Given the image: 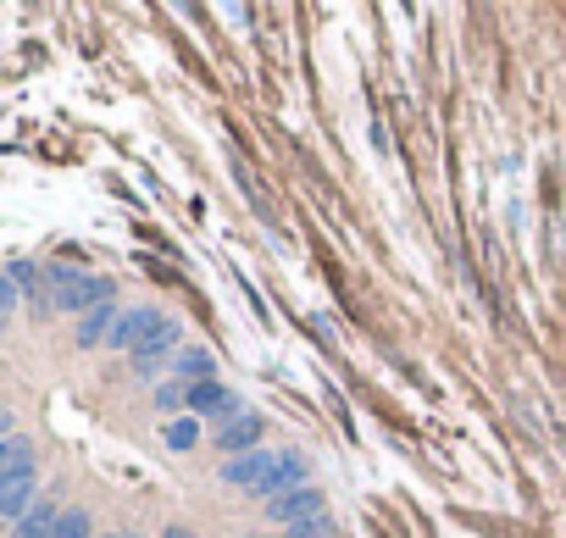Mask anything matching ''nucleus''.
<instances>
[{
	"label": "nucleus",
	"mask_w": 566,
	"mask_h": 538,
	"mask_svg": "<svg viewBox=\"0 0 566 538\" xmlns=\"http://www.w3.org/2000/svg\"><path fill=\"white\" fill-rule=\"evenodd\" d=\"M45 278H50V311H67V317H84L112 300V284L95 273H78V266H50Z\"/></svg>",
	"instance_id": "1"
},
{
	"label": "nucleus",
	"mask_w": 566,
	"mask_h": 538,
	"mask_svg": "<svg viewBox=\"0 0 566 538\" xmlns=\"http://www.w3.org/2000/svg\"><path fill=\"white\" fill-rule=\"evenodd\" d=\"M239 411H251L245 400H239L222 378H206V384H189V416H200V422H233Z\"/></svg>",
	"instance_id": "2"
},
{
	"label": "nucleus",
	"mask_w": 566,
	"mask_h": 538,
	"mask_svg": "<svg viewBox=\"0 0 566 538\" xmlns=\"http://www.w3.org/2000/svg\"><path fill=\"white\" fill-rule=\"evenodd\" d=\"M168 322L155 306H128L123 317H117V328H112V339H106V350H123V355H139L150 339H155V328Z\"/></svg>",
	"instance_id": "3"
},
{
	"label": "nucleus",
	"mask_w": 566,
	"mask_h": 538,
	"mask_svg": "<svg viewBox=\"0 0 566 538\" xmlns=\"http://www.w3.org/2000/svg\"><path fill=\"white\" fill-rule=\"evenodd\" d=\"M262 433H267L262 411H239L233 422H222V427H217V456H222V461H233V456L262 450Z\"/></svg>",
	"instance_id": "4"
},
{
	"label": "nucleus",
	"mask_w": 566,
	"mask_h": 538,
	"mask_svg": "<svg viewBox=\"0 0 566 538\" xmlns=\"http://www.w3.org/2000/svg\"><path fill=\"white\" fill-rule=\"evenodd\" d=\"M39 505V478L34 472H0V522H23Z\"/></svg>",
	"instance_id": "5"
},
{
	"label": "nucleus",
	"mask_w": 566,
	"mask_h": 538,
	"mask_svg": "<svg viewBox=\"0 0 566 538\" xmlns=\"http://www.w3.org/2000/svg\"><path fill=\"white\" fill-rule=\"evenodd\" d=\"M305 472H311V467H305V456H300V450H278V467H273L251 494L267 505V500H278V494H289V489H305Z\"/></svg>",
	"instance_id": "6"
},
{
	"label": "nucleus",
	"mask_w": 566,
	"mask_h": 538,
	"mask_svg": "<svg viewBox=\"0 0 566 538\" xmlns=\"http://www.w3.org/2000/svg\"><path fill=\"white\" fill-rule=\"evenodd\" d=\"M273 467H278V450H251V456H233V461H222V472H217V478H222L228 489H245V494H251V489H256V483H262Z\"/></svg>",
	"instance_id": "7"
},
{
	"label": "nucleus",
	"mask_w": 566,
	"mask_h": 538,
	"mask_svg": "<svg viewBox=\"0 0 566 538\" xmlns=\"http://www.w3.org/2000/svg\"><path fill=\"white\" fill-rule=\"evenodd\" d=\"M316 511H328V500H322V489H316V483H305V489H289V494L267 500V516H273V522H284V527H294L300 516H316Z\"/></svg>",
	"instance_id": "8"
},
{
	"label": "nucleus",
	"mask_w": 566,
	"mask_h": 538,
	"mask_svg": "<svg viewBox=\"0 0 566 538\" xmlns=\"http://www.w3.org/2000/svg\"><path fill=\"white\" fill-rule=\"evenodd\" d=\"M117 300H106V306H95V311H84V317H78V350H101L106 339H112V328H117Z\"/></svg>",
	"instance_id": "9"
},
{
	"label": "nucleus",
	"mask_w": 566,
	"mask_h": 538,
	"mask_svg": "<svg viewBox=\"0 0 566 538\" xmlns=\"http://www.w3.org/2000/svg\"><path fill=\"white\" fill-rule=\"evenodd\" d=\"M168 378H178V384H206V378H217V355L200 350V344H184V350L173 355Z\"/></svg>",
	"instance_id": "10"
},
{
	"label": "nucleus",
	"mask_w": 566,
	"mask_h": 538,
	"mask_svg": "<svg viewBox=\"0 0 566 538\" xmlns=\"http://www.w3.org/2000/svg\"><path fill=\"white\" fill-rule=\"evenodd\" d=\"M7 278L18 284V295H23V300H34L39 311H50V278L39 273L34 261H12V266H7Z\"/></svg>",
	"instance_id": "11"
},
{
	"label": "nucleus",
	"mask_w": 566,
	"mask_h": 538,
	"mask_svg": "<svg viewBox=\"0 0 566 538\" xmlns=\"http://www.w3.org/2000/svg\"><path fill=\"white\" fill-rule=\"evenodd\" d=\"M200 438H206V422H200V416H189V411H184V416H173V422H161V444H168L173 456H189Z\"/></svg>",
	"instance_id": "12"
},
{
	"label": "nucleus",
	"mask_w": 566,
	"mask_h": 538,
	"mask_svg": "<svg viewBox=\"0 0 566 538\" xmlns=\"http://www.w3.org/2000/svg\"><path fill=\"white\" fill-rule=\"evenodd\" d=\"M34 438L28 433H12V438H0V472H34Z\"/></svg>",
	"instance_id": "13"
},
{
	"label": "nucleus",
	"mask_w": 566,
	"mask_h": 538,
	"mask_svg": "<svg viewBox=\"0 0 566 538\" xmlns=\"http://www.w3.org/2000/svg\"><path fill=\"white\" fill-rule=\"evenodd\" d=\"M56 522H61V511H56L50 500H39V505L12 527V538H50V533H56Z\"/></svg>",
	"instance_id": "14"
},
{
	"label": "nucleus",
	"mask_w": 566,
	"mask_h": 538,
	"mask_svg": "<svg viewBox=\"0 0 566 538\" xmlns=\"http://www.w3.org/2000/svg\"><path fill=\"white\" fill-rule=\"evenodd\" d=\"M155 411L168 416V422H173V416H184V411H189V384L161 378V384H155Z\"/></svg>",
	"instance_id": "15"
},
{
	"label": "nucleus",
	"mask_w": 566,
	"mask_h": 538,
	"mask_svg": "<svg viewBox=\"0 0 566 538\" xmlns=\"http://www.w3.org/2000/svg\"><path fill=\"white\" fill-rule=\"evenodd\" d=\"M50 538H95V522H90V511H84V505L61 511V522H56V533H50Z\"/></svg>",
	"instance_id": "16"
},
{
	"label": "nucleus",
	"mask_w": 566,
	"mask_h": 538,
	"mask_svg": "<svg viewBox=\"0 0 566 538\" xmlns=\"http://www.w3.org/2000/svg\"><path fill=\"white\" fill-rule=\"evenodd\" d=\"M284 538H334V516L328 511H316V516H300Z\"/></svg>",
	"instance_id": "17"
},
{
	"label": "nucleus",
	"mask_w": 566,
	"mask_h": 538,
	"mask_svg": "<svg viewBox=\"0 0 566 538\" xmlns=\"http://www.w3.org/2000/svg\"><path fill=\"white\" fill-rule=\"evenodd\" d=\"M18 300H23V295H18V284H12L7 273H0V328H7V317L18 311Z\"/></svg>",
	"instance_id": "18"
},
{
	"label": "nucleus",
	"mask_w": 566,
	"mask_h": 538,
	"mask_svg": "<svg viewBox=\"0 0 566 538\" xmlns=\"http://www.w3.org/2000/svg\"><path fill=\"white\" fill-rule=\"evenodd\" d=\"M12 433H18V416H12L7 405H0V438H12Z\"/></svg>",
	"instance_id": "19"
},
{
	"label": "nucleus",
	"mask_w": 566,
	"mask_h": 538,
	"mask_svg": "<svg viewBox=\"0 0 566 538\" xmlns=\"http://www.w3.org/2000/svg\"><path fill=\"white\" fill-rule=\"evenodd\" d=\"M106 538H123V533H106Z\"/></svg>",
	"instance_id": "20"
},
{
	"label": "nucleus",
	"mask_w": 566,
	"mask_h": 538,
	"mask_svg": "<svg viewBox=\"0 0 566 538\" xmlns=\"http://www.w3.org/2000/svg\"><path fill=\"white\" fill-rule=\"evenodd\" d=\"M251 538H262V533H251ZM267 538H273V533H267Z\"/></svg>",
	"instance_id": "21"
},
{
	"label": "nucleus",
	"mask_w": 566,
	"mask_h": 538,
	"mask_svg": "<svg viewBox=\"0 0 566 538\" xmlns=\"http://www.w3.org/2000/svg\"><path fill=\"white\" fill-rule=\"evenodd\" d=\"M0 333H7V328H0Z\"/></svg>",
	"instance_id": "22"
}]
</instances>
